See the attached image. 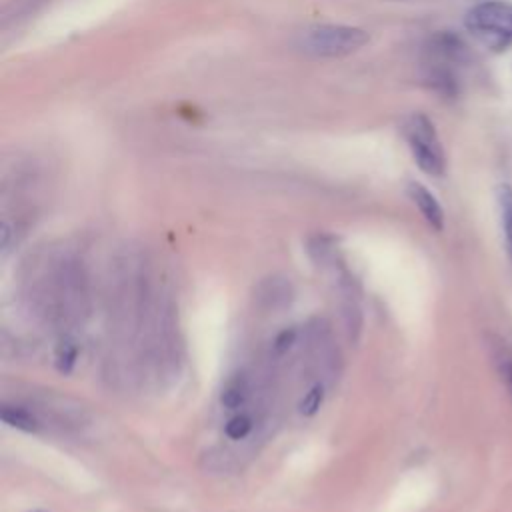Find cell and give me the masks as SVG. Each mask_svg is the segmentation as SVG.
Returning a JSON list of instances; mask_svg holds the SVG:
<instances>
[{
	"label": "cell",
	"mask_w": 512,
	"mask_h": 512,
	"mask_svg": "<svg viewBox=\"0 0 512 512\" xmlns=\"http://www.w3.org/2000/svg\"><path fill=\"white\" fill-rule=\"evenodd\" d=\"M326 398V386L322 382H316L300 400L298 404V410L302 416H314L320 408H322V402Z\"/></svg>",
	"instance_id": "9c48e42d"
},
{
	"label": "cell",
	"mask_w": 512,
	"mask_h": 512,
	"mask_svg": "<svg viewBox=\"0 0 512 512\" xmlns=\"http://www.w3.org/2000/svg\"><path fill=\"white\" fill-rule=\"evenodd\" d=\"M254 428V422L250 418V414H236L232 416L226 426H224V434L230 438V440H244Z\"/></svg>",
	"instance_id": "30bf717a"
},
{
	"label": "cell",
	"mask_w": 512,
	"mask_h": 512,
	"mask_svg": "<svg viewBox=\"0 0 512 512\" xmlns=\"http://www.w3.org/2000/svg\"><path fill=\"white\" fill-rule=\"evenodd\" d=\"M500 374H502V380L506 382L508 394L512 398V356H504L500 360Z\"/></svg>",
	"instance_id": "4fadbf2b"
},
{
	"label": "cell",
	"mask_w": 512,
	"mask_h": 512,
	"mask_svg": "<svg viewBox=\"0 0 512 512\" xmlns=\"http://www.w3.org/2000/svg\"><path fill=\"white\" fill-rule=\"evenodd\" d=\"M292 298V286L286 278H268L258 286L256 300L262 308H282Z\"/></svg>",
	"instance_id": "5b68a950"
},
{
	"label": "cell",
	"mask_w": 512,
	"mask_h": 512,
	"mask_svg": "<svg viewBox=\"0 0 512 512\" xmlns=\"http://www.w3.org/2000/svg\"><path fill=\"white\" fill-rule=\"evenodd\" d=\"M402 134L418 168L430 176H442L446 170V156L432 120L422 112H414L404 120Z\"/></svg>",
	"instance_id": "7a4b0ae2"
},
{
	"label": "cell",
	"mask_w": 512,
	"mask_h": 512,
	"mask_svg": "<svg viewBox=\"0 0 512 512\" xmlns=\"http://www.w3.org/2000/svg\"><path fill=\"white\" fill-rule=\"evenodd\" d=\"M466 28L488 48H508L512 44V4L502 0L476 4L466 14Z\"/></svg>",
	"instance_id": "3957f363"
},
{
	"label": "cell",
	"mask_w": 512,
	"mask_h": 512,
	"mask_svg": "<svg viewBox=\"0 0 512 512\" xmlns=\"http://www.w3.org/2000/svg\"><path fill=\"white\" fill-rule=\"evenodd\" d=\"M0 418L12 426V428H18V430H24V432H38L40 430V420L38 416L24 408V406H16V404H2L0 408Z\"/></svg>",
	"instance_id": "8992f818"
},
{
	"label": "cell",
	"mask_w": 512,
	"mask_h": 512,
	"mask_svg": "<svg viewBox=\"0 0 512 512\" xmlns=\"http://www.w3.org/2000/svg\"><path fill=\"white\" fill-rule=\"evenodd\" d=\"M408 194L412 198V202L416 204V208L420 210V214L424 216V220L434 228V230H442L444 228V210L438 204V200L434 198V194L418 184V182H410L408 184Z\"/></svg>",
	"instance_id": "277c9868"
},
{
	"label": "cell",
	"mask_w": 512,
	"mask_h": 512,
	"mask_svg": "<svg viewBox=\"0 0 512 512\" xmlns=\"http://www.w3.org/2000/svg\"><path fill=\"white\" fill-rule=\"evenodd\" d=\"M370 40L368 32L348 24H320L298 34L296 46L300 52L316 58L346 56L360 50Z\"/></svg>",
	"instance_id": "6da1fadb"
},
{
	"label": "cell",
	"mask_w": 512,
	"mask_h": 512,
	"mask_svg": "<svg viewBox=\"0 0 512 512\" xmlns=\"http://www.w3.org/2000/svg\"><path fill=\"white\" fill-rule=\"evenodd\" d=\"M296 336H298L296 328H284L282 332H278V334L274 336V340H272V352H274L276 356L286 354V352L296 344Z\"/></svg>",
	"instance_id": "8fae6325"
},
{
	"label": "cell",
	"mask_w": 512,
	"mask_h": 512,
	"mask_svg": "<svg viewBox=\"0 0 512 512\" xmlns=\"http://www.w3.org/2000/svg\"><path fill=\"white\" fill-rule=\"evenodd\" d=\"M248 394H250L248 378L244 374H236V376L228 378V382L224 384V388L220 392V404L226 410H236L246 402Z\"/></svg>",
	"instance_id": "52a82bcc"
},
{
	"label": "cell",
	"mask_w": 512,
	"mask_h": 512,
	"mask_svg": "<svg viewBox=\"0 0 512 512\" xmlns=\"http://www.w3.org/2000/svg\"><path fill=\"white\" fill-rule=\"evenodd\" d=\"M500 216H502V230H504V238H506V246H508V254L512 258V188L502 186L500 194Z\"/></svg>",
	"instance_id": "ba28073f"
},
{
	"label": "cell",
	"mask_w": 512,
	"mask_h": 512,
	"mask_svg": "<svg viewBox=\"0 0 512 512\" xmlns=\"http://www.w3.org/2000/svg\"><path fill=\"white\" fill-rule=\"evenodd\" d=\"M74 360H76V346H74L70 340L62 342V344L56 348V364H58V368H60L62 372H70Z\"/></svg>",
	"instance_id": "7c38bea8"
}]
</instances>
